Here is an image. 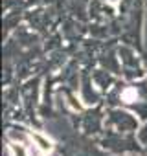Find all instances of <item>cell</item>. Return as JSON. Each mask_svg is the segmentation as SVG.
I'll return each mask as SVG.
<instances>
[{"mask_svg":"<svg viewBox=\"0 0 147 156\" xmlns=\"http://www.w3.org/2000/svg\"><path fill=\"white\" fill-rule=\"evenodd\" d=\"M33 140H37V141L41 143L39 147H41L42 151H50V149H52V141H50V140H44V138L39 136V134H33Z\"/></svg>","mask_w":147,"mask_h":156,"instance_id":"6da1fadb","label":"cell"}]
</instances>
